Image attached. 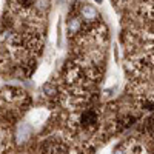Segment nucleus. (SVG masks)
Segmentation results:
<instances>
[{"instance_id":"obj_1","label":"nucleus","mask_w":154,"mask_h":154,"mask_svg":"<svg viewBox=\"0 0 154 154\" xmlns=\"http://www.w3.org/2000/svg\"><path fill=\"white\" fill-rule=\"evenodd\" d=\"M45 117H46V112H45L43 109H35V111L31 114V123L40 125V123L45 120Z\"/></svg>"},{"instance_id":"obj_4","label":"nucleus","mask_w":154,"mask_h":154,"mask_svg":"<svg viewBox=\"0 0 154 154\" xmlns=\"http://www.w3.org/2000/svg\"><path fill=\"white\" fill-rule=\"evenodd\" d=\"M48 74V66H42L40 69H38V72L35 74V80H42L45 79V75Z\"/></svg>"},{"instance_id":"obj_3","label":"nucleus","mask_w":154,"mask_h":154,"mask_svg":"<svg viewBox=\"0 0 154 154\" xmlns=\"http://www.w3.org/2000/svg\"><path fill=\"white\" fill-rule=\"evenodd\" d=\"M28 136H29V126L26 123H22V126L19 128V140H22V142H23V140L26 139Z\"/></svg>"},{"instance_id":"obj_2","label":"nucleus","mask_w":154,"mask_h":154,"mask_svg":"<svg viewBox=\"0 0 154 154\" xmlns=\"http://www.w3.org/2000/svg\"><path fill=\"white\" fill-rule=\"evenodd\" d=\"M82 14H83V17H85V19L91 20V19H96L97 12H96V9H94V8H91V6H85V8L82 9Z\"/></svg>"},{"instance_id":"obj_5","label":"nucleus","mask_w":154,"mask_h":154,"mask_svg":"<svg viewBox=\"0 0 154 154\" xmlns=\"http://www.w3.org/2000/svg\"><path fill=\"white\" fill-rule=\"evenodd\" d=\"M68 28H69V32H75L77 29H79V22H77L75 19L69 20V23H68Z\"/></svg>"}]
</instances>
